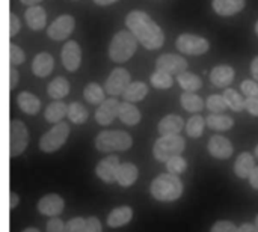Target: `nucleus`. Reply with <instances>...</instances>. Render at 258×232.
Segmentation results:
<instances>
[{"instance_id":"f03ea898","label":"nucleus","mask_w":258,"mask_h":232,"mask_svg":"<svg viewBox=\"0 0 258 232\" xmlns=\"http://www.w3.org/2000/svg\"><path fill=\"white\" fill-rule=\"evenodd\" d=\"M150 193L156 201L160 202H174L183 195V183L178 175L162 174L156 177L150 186Z\"/></svg>"},{"instance_id":"7ed1b4c3","label":"nucleus","mask_w":258,"mask_h":232,"mask_svg":"<svg viewBox=\"0 0 258 232\" xmlns=\"http://www.w3.org/2000/svg\"><path fill=\"white\" fill-rule=\"evenodd\" d=\"M138 39L135 38V35L128 30H121L118 32L109 45V57L112 62L115 63H124L127 62L138 48Z\"/></svg>"},{"instance_id":"e433bc0d","label":"nucleus","mask_w":258,"mask_h":232,"mask_svg":"<svg viewBox=\"0 0 258 232\" xmlns=\"http://www.w3.org/2000/svg\"><path fill=\"white\" fill-rule=\"evenodd\" d=\"M172 83H174L172 74H169L163 69H156V72H153V75H151V85L156 89H168L172 86Z\"/></svg>"},{"instance_id":"58836bf2","label":"nucleus","mask_w":258,"mask_h":232,"mask_svg":"<svg viewBox=\"0 0 258 232\" xmlns=\"http://www.w3.org/2000/svg\"><path fill=\"white\" fill-rule=\"evenodd\" d=\"M166 169H168L169 174L180 175L187 169V162L181 156H174L166 162Z\"/></svg>"},{"instance_id":"c85d7f7f","label":"nucleus","mask_w":258,"mask_h":232,"mask_svg":"<svg viewBox=\"0 0 258 232\" xmlns=\"http://www.w3.org/2000/svg\"><path fill=\"white\" fill-rule=\"evenodd\" d=\"M207 127L216 131H227L230 128H233L234 125V119L231 116H227L224 113H212L206 118Z\"/></svg>"},{"instance_id":"0eeeda50","label":"nucleus","mask_w":258,"mask_h":232,"mask_svg":"<svg viewBox=\"0 0 258 232\" xmlns=\"http://www.w3.org/2000/svg\"><path fill=\"white\" fill-rule=\"evenodd\" d=\"M11 139H9V156L12 157H18L21 156L27 145H29V131L27 127L24 125V122H21L20 119H14L11 121Z\"/></svg>"},{"instance_id":"49530a36","label":"nucleus","mask_w":258,"mask_h":232,"mask_svg":"<svg viewBox=\"0 0 258 232\" xmlns=\"http://www.w3.org/2000/svg\"><path fill=\"white\" fill-rule=\"evenodd\" d=\"M20 27H21V23L18 20V17L15 14H9V36H15L18 32H20Z\"/></svg>"},{"instance_id":"864d4df0","label":"nucleus","mask_w":258,"mask_h":232,"mask_svg":"<svg viewBox=\"0 0 258 232\" xmlns=\"http://www.w3.org/2000/svg\"><path fill=\"white\" fill-rule=\"evenodd\" d=\"M237 232H257L255 231V226L251 225V223H243L242 226H239Z\"/></svg>"},{"instance_id":"09e8293b","label":"nucleus","mask_w":258,"mask_h":232,"mask_svg":"<svg viewBox=\"0 0 258 232\" xmlns=\"http://www.w3.org/2000/svg\"><path fill=\"white\" fill-rule=\"evenodd\" d=\"M18 80H20V74H18L17 68H15V66H11V68H9V89H11V91L17 88Z\"/></svg>"},{"instance_id":"2f4dec72","label":"nucleus","mask_w":258,"mask_h":232,"mask_svg":"<svg viewBox=\"0 0 258 232\" xmlns=\"http://www.w3.org/2000/svg\"><path fill=\"white\" fill-rule=\"evenodd\" d=\"M177 82H178V85H180L186 92H197V91H200L201 86H203L201 79H200L197 74L189 72V71H184V72L178 74V75H177Z\"/></svg>"},{"instance_id":"c756f323","label":"nucleus","mask_w":258,"mask_h":232,"mask_svg":"<svg viewBox=\"0 0 258 232\" xmlns=\"http://www.w3.org/2000/svg\"><path fill=\"white\" fill-rule=\"evenodd\" d=\"M47 94L53 100H62L70 94V83L65 77H56L47 86Z\"/></svg>"},{"instance_id":"ea45409f","label":"nucleus","mask_w":258,"mask_h":232,"mask_svg":"<svg viewBox=\"0 0 258 232\" xmlns=\"http://www.w3.org/2000/svg\"><path fill=\"white\" fill-rule=\"evenodd\" d=\"M26 59V54L24 51L17 45V44H9V62H11V66H17V65H21Z\"/></svg>"},{"instance_id":"8fccbe9b","label":"nucleus","mask_w":258,"mask_h":232,"mask_svg":"<svg viewBox=\"0 0 258 232\" xmlns=\"http://www.w3.org/2000/svg\"><path fill=\"white\" fill-rule=\"evenodd\" d=\"M20 204V196L15 192L9 193V210H15Z\"/></svg>"},{"instance_id":"603ef678","label":"nucleus","mask_w":258,"mask_h":232,"mask_svg":"<svg viewBox=\"0 0 258 232\" xmlns=\"http://www.w3.org/2000/svg\"><path fill=\"white\" fill-rule=\"evenodd\" d=\"M251 74H252L254 80L258 82V56L254 57V60L251 62Z\"/></svg>"},{"instance_id":"c9c22d12","label":"nucleus","mask_w":258,"mask_h":232,"mask_svg":"<svg viewBox=\"0 0 258 232\" xmlns=\"http://www.w3.org/2000/svg\"><path fill=\"white\" fill-rule=\"evenodd\" d=\"M222 95H224V98H225L228 107H230L233 112H242V110L245 109V100L242 98V95H240L237 91L228 88V89H225V92H224Z\"/></svg>"},{"instance_id":"4c0bfd02","label":"nucleus","mask_w":258,"mask_h":232,"mask_svg":"<svg viewBox=\"0 0 258 232\" xmlns=\"http://www.w3.org/2000/svg\"><path fill=\"white\" fill-rule=\"evenodd\" d=\"M206 107L212 112V113H224L228 109V104L224 98V95H210L206 101Z\"/></svg>"},{"instance_id":"dca6fc26","label":"nucleus","mask_w":258,"mask_h":232,"mask_svg":"<svg viewBox=\"0 0 258 232\" xmlns=\"http://www.w3.org/2000/svg\"><path fill=\"white\" fill-rule=\"evenodd\" d=\"M207 149L212 157L219 160H227L233 156V143L224 136H213L209 140Z\"/></svg>"},{"instance_id":"37998d69","label":"nucleus","mask_w":258,"mask_h":232,"mask_svg":"<svg viewBox=\"0 0 258 232\" xmlns=\"http://www.w3.org/2000/svg\"><path fill=\"white\" fill-rule=\"evenodd\" d=\"M237 226L233 223V222H228V220H218L213 226L210 232H237Z\"/></svg>"},{"instance_id":"c03bdc74","label":"nucleus","mask_w":258,"mask_h":232,"mask_svg":"<svg viewBox=\"0 0 258 232\" xmlns=\"http://www.w3.org/2000/svg\"><path fill=\"white\" fill-rule=\"evenodd\" d=\"M83 232H103V226L97 217L91 216L86 219V225H85V231Z\"/></svg>"},{"instance_id":"bb28decb","label":"nucleus","mask_w":258,"mask_h":232,"mask_svg":"<svg viewBox=\"0 0 258 232\" xmlns=\"http://www.w3.org/2000/svg\"><path fill=\"white\" fill-rule=\"evenodd\" d=\"M68 115V106L65 103H62L60 100H56L53 103H50L44 112L45 121L50 124H57L62 122V119Z\"/></svg>"},{"instance_id":"39448f33","label":"nucleus","mask_w":258,"mask_h":232,"mask_svg":"<svg viewBox=\"0 0 258 232\" xmlns=\"http://www.w3.org/2000/svg\"><path fill=\"white\" fill-rule=\"evenodd\" d=\"M186 148V142L180 134H169L162 136L156 140L153 146V154L157 162L166 163L174 156H181Z\"/></svg>"},{"instance_id":"473e14b6","label":"nucleus","mask_w":258,"mask_h":232,"mask_svg":"<svg viewBox=\"0 0 258 232\" xmlns=\"http://www.w3.org/2000/svg\"><path fill=\"white\" fill-rule=\"evenodd\" d=\"M83 97L89 104L100 106L106 100V89H103L98 83H89L83 91Z\"/></svg>"},{"instance_id":"1a4fd4ad","label":"nucleus","mask_w":258,"mask_h":232,"mask_svg":"<svg viewBox=\"0 0 258 232\" xmlns=\"http://www.w3.org/2000/svg\"><path fill=\"white\" fill-rule=\"evenodd\" d=\"M132 83V77H130V72L124 68H115L106 83H104V89L109 95L112 97H119L124 94V91L127 89V86Z\"/></svg>"},{"instance_id":"5fc2aeb1","label":"nucleus","mask_w":258,"mask_h":232,"mask_svg":"<svg viewBox=\"0 0 258 232\" xmlns=\"http://www.w3.org/2000/svg\"><path fill=\"white\" fill-rule=\"evenodd\" d=\"M115 2H118V0H94V3H97L98 6H109Z\"/></svg>"},{"instance_id":"6ab92c4d","label":"nucleus","mask_w":258,"mask_h":232,"mask_svg":"<svg viewBox=\"0 0 258 232\" xmlns=\"http://www.w3.org/2000/svg\"><path fill=\"white\" fill-rule=\"evenodd\" d=\"M53 66H54L53 56L50 53H45V51L36 54L32 60V72L41 79L47 77L53 71Z\"/></svg>"},{"instance_id":"f704fd0d","label":"nucleus","mask_w":258,"mask_h":232,"mask_svg":"<svg viewBox=\"0 0 258 232\" xmlns=\"http://www.w3.org/2000/svg\"><path fill=\"white\" fill-rule=\"evenodd\" d=\"M67 116H68V119L73 124H77L79 125V124L86 122V119H88V110L85 109L83 104L74 101V103L68 104V115Z\"/></svg>"},{"instance_id":"2eb2a0df","label":"nucleus","mask_w":258,"mask_h":232,"mask_svg":"<svg viewBox=\"0 0 258 232\" xmlns=\"http://www.w3.org/2000/svg\"><path fill=\"white\" fill-rule=\"evenodd\" d=\"M156 68L157 69H163L169 74H181L186 71L187 68V60L183 57V56H178V54H162L157 62H156Z\"/></svg>"},{"instance_id":"72a5a7b5","label":"nucleus","mask_w":258,"mask_h":232,"mask_svg":"<svg viewBox=\"0 0 258 232\" xmlns=\"http://www.w3.org/2000/svg\"><path fill=\"white\" fill-rule=\"evenodd\" d=\"M207 122L203 116L200 115H195L192 116L187 122H186V133L189 137H194V139H198L203 136L204 133V128H206Z\"/></svg>"},{"instance_id":"aec40b11","label":"nucleus","mask_w":258,"mask_h":232,"mask_svg":"<svg viewBox=\"0 0 258 232\" xmlns=\"http://www.w3.org/2000/svg\"><path fill=\"white\" fill-rule=\"evenodd\" d=\"M184 127V121L178 115H168L160 119L157 130L160 136H169V134H180Z\"/></svg>"},{"instance_id":"4d7b16f0","label":"nucleus","mask_w":258,"mask_h":232,"mask_svg":"<svg viewBox=\"0 0 258 232\" xmlns=\"http://www.w3.org/2000/svg\"><path fill=\"white\" fill-rule=\"evenodd\" d=\"M23 232H39V229H36V228H26Z\"/></svg>"},{"instance_id":"79ce46f5","label":"nucleus","mask_w":258,"mask_h":232,"mask_svg":"<svg viewBox=\"0 0 258 232\" xmlns=\"http://www.w3.org/2000/svg\"><path fill=\"white\" fill-rule=\"evenodd\" d=\"M240 88H242V92L246 97L258 98V82H255V80H245V82H242Z\"/></svg>"},{"instance_id":"a878e982","label":"nucleus","mask_w":258,"mask_h":232,"mask_svg":"<svg viewBox=\"0 0 258 232\" xmlns=\"http://www.w3.org/2000/svg\"><path fill=\"white\" fill-rule=\"evenodd\" d=\"M17 104L20 107L21 112H24L26 115H36L41 109V103L39 100L30 94V92H20L17 97Z\"/></svg>"},{"instance_id":"bf43d9fd","label":"nucleus","mask_w":258,"mask_h":232,"mask_svg":"<svg viewBox=\"0 0 258 232\" xmlns=\"http://www.w3.org/2000/svg\"><path fill=\"white\" fill-rule=\"evenodd\" d=\"M254 152H255V157H257V159H258V145H257V146H255V151H254Z\"/></svg>"},{"instance_id":"4be33fe9","label":"nucleus","mask_w":258,"mask_h":232,"mask_svg":"<svg viewBox=\"0 0 258 232\" xmlns=\"http://www.w3.org/2000/svg\"><path fill=\"white\" fill-rule=\"evenodd\" d=\"M212 6L218 15L230 17L239 14L245 8V0H213Z\"/></svg>"},{"instance_id":"052dcab7","label":"nucleus","mask_w":258,"mask_h":232,"mask_svg":"<svg viewBox=\"0 0 258 232\" xmlns=\"http://www.w3.org/2000/svg\"><path fill=\"white\" fill-rule=\"evenodd\" d=\"M255 33H257V36H258V21L255 23Z\"/></svg>"},{"instance_id":"6e6d98bb","label":"nucleus","mask_w":258,"mask_h":232,"mask_svg":"<svg viewBox=\"0 0 258 232\" xmlns=\"http://www.w3.org/2000/svg\"><path fill=\"white\" fill-rule=\"evenodd\" d=\"M23 5H26V6H35V5H38V3H41L42 0H20Z\"/></svg>"},{"instance_id":"a19ab883","label":"nucleus","mask_w":258,"mask_h":232,"mask_svg":"<svg viewBox=\"0 0 258 232\" xmlns=\"http://www.w3.org/2000/svg\"><path fill=\"white\" fill-rule=\"evenodd\" d=\"M86 225V219L83 217H74L65 223V232H83Z\"/></svg>"},{"instance_id":"20e7f679","label":"nucleus","mask_w":258,"mask_h":232,"mask_svg":"<svg viewBox=\"0 0 258 232\" xmlns=\"http://www.w3.org/2000/svg\"><path fill=\"white\" fill-rule=\"evenodd\" d=\"M133 145V139L127 131L121 130H104L95 137V148L100 152L127 151Z\"/></svg>"},{"instance_id":"3c124183","label":"nucleus","mask_w":258,"mask_h":232,"mask_svg":"<svg viewBox=\"0 0 258 232\" xmlns=\"http://www.w3.org/2000/svg\"><path fill=\"white\" fill-rule=\"evenodd\" d=\"M249 184H251V187L252 189H255L258 190V166H255V169L251 172V175H249Z\"/></svg>"},{"instance_id":"4468645a","label":"nucleus","mask_w":258,"mask_h":232,"mask_svg":"<svg viewBox=\"0 0 258 232\" xmlns=\"http://www.w3.org/2000/svg\"><path fill=\"white\" fill-rule=\"evenodd\" d=\"M63 207H65V202H63L62 196H59L56 193H48L38 201L36 208L42 216L57 217L63 211Z\"/></svg>"},{"instance_id":"a18cd8bd","label":"nucleus","mask_w":258,"mask_h":232,"mask_svg":"<svg viewBox=\"0 0 258 232\" xmlns=\"http://www.w3.org/2000/svg\"><path fill=\"white\" fill-rule=\"evenodd\" d=\"M47 232H65V223L57 217H51L47 223Z\"/></svg>"},{"instance_id":"ddd939ff","label":"nucleus","mask_w":258,"mask_h":232,"mask_svg":"<svg viewBox=\"0 0 258 232\" xmlns=\"http://www.w3.org/2000/svg\"><path fill=\"white\" fill-rule=\"evenodd\" d=\"M60 59L62 65L68 71H77L82 62V48L76 41H68L63 44L62 51H60Z\"/></svg>"},{"instance_id":"cd10ccee","label":"nucleus","mask_w":258,"mask_h":232,"mask_svg":"<svg viewBox=\"0 0 258 232\" xmlns=\"http://www.w3.org/2000/svg\"><path fill=\"white\" fill-rule=\"evenodd\" d=\"M148 94V86L144 82H132L127 89L122 94L124 101H130V103H139L142 101Z\"/></svg>"},{"instance_id":"9b49d317","label":"nucleus","mask_w":258,"mask_h":232,"mask_svg":"<svg viewBox=\"0 0 258 232\" xmlns=\"http://www.w3.org/2000/svg\"><path fill=\"white\" fill-rule=\"evenodd\" d=\"M121 103L116 100V97H112L109 100H104L95 110V121L100 125H109L118 118Z\"/></svg>"},{"instance_id":"a211bd4d","label":"nucleus","mask_w":258,"mask_h":232,"mask_svg":"<svg viewBox=\"0 0 258 232\" xmlns=\"http://www.w3.org/2000/svg\"><path fill=\"white\" fill-rule=\"evenodd\" d=\"M132 219H133V208L132 207H128V205L116 207L107 216V226L112 229H116V228L125 226Z\"/></svg>"},{"instance_id":"412c9836","label":"nucleus","mask_w":258,"mask_h":232,"mask_svg":"<svg viewBox=\"0 0 258 232\" xmlns=\"http://www.w3.org/2000/svg\"><path fill=\"white\" fill-rule=\"evenodd\" d=\"M210 80L218 88H227L234 80V69L230 65H218L212 69Z\"/></svg>"},{"instance_id":"13d9d810","label":"nucleus","mask_w":258,"mask_h":232,"mask_svg":"<svg viewBox=\"0 0 258 232\" xmlns=\"http://www.w3.org/2000/svg\"><path fill=\"white\" fill-rule=\"evenodd\" d=\"M254 226H255V231L258 232V214H257V217H255V222H254Z\"/></svg>"},{"instance_id":"393cba45","label":"nucleus","mask_w":258,"mask_h":232,"mask_svg":"<svg viewBox=\"0 0 258 232\" xmlns=\"http://www.w3.org/2000/svg\"><path fill=\"white\" fill-rule=\"evenodd\" d=\"M118 118L121 119V122H124L125 125H136L141 122V112L139 109L135 106V103L130 101H124L119 106V113Z\"/></svg>"},{"instance_id":"b1692460","label":"nucleus","mask_w":258,"mask_h":232,"mask_svg":"<svg viewBox=\"0 0 258 232\" xmlns=\"http://www.w3.org/2000/svg\"><path fill=\"white\" fill-rule=\"evenodd\" d=\"M138 177H139V171H138L136 165L122 163L118 169V174H116V183L121 187H130L136 183Z\"/></svg>"},{"instance_id":"5701e85b","label":"nucleus","mask_w":258,"mask_h":232,"mask_svg":"<svg viewBox=\"0 0 258 232\" xmlns=\"http://www.w3.org/2000/svg\"><path fill=\"white\" fill-rule=\"evenodd\" d=\"M255 169V160H254V156L251 152H242L236 163H234V174L242 178V180H246L249 178L251 172Z\"/></svg>"},{"instance_id":"7c9ffc66","label":"nucleus","mask_w":258,"mask_h":232,"mask_svg":"<svg viewBox=\"0 0 258 232\" xmlns=\"http://www.w3.org/2000/svg\"><path fill=\"white\" fill-rule=\"evenodd\" d=\"M180 103H181L183 109L190 113H198L206 107L204 100L200 95H197L195 92H184L180 98Z\"/></svg>"},{"instance_id":"423d86ee","label":"nucleus","mask_w":258,"mask_h":232,"mask_svg":"<svg viewBox=\"0 0 258 232\" xmlns=\"http://www.w3.org/2000/svg\"><path fill=\"white\" fill-rule=\"evenodd\" d=\"M70 136V125L67 122H57L39 139V149L45 154H51L65 145Z\"/></svg>"},{"instance_id":"de8ad7c7","label":"nucleus","mask_w":258,"mask_h":232,"mask_svg":"<svg viewBox=\"0 0 258 232\" xmlns=\"http://www.w3.org/2000/svg\"><path fill=\"white\" fill-rule=\"evenodd\" d=\"M245 109L249 112V115L257 116L258 118V98L246 97V100H245Z\"/></svg>"},{"instance_id":"9d476101","label":"nucleus","mask_w":258,"mask_h":232,"mask_svg":"<svg viewBox=\"0 0 258 232\" xmlns=\"http://www.w3.org/2000/svg\"><path fill=\"white\" fill-rule=\"evenodd\" d=\"M74 26H76L74 17L65 14V15L57 17V18L48 26L47 35H48V38H51L53 41H62V39H67V38L73 33Z\"/></svg>"},{"instance_id":"f3484780","label":"nucleus","mask_w":258,"mask_h":232,"mask_svg":"<svg viewBox=\"0 0 258 232\" xmlns=\"http://www.w3.org/2000/svg\"><path fill=\"white\" fill-rule=\"evenodd\" d=\"M24 20L32 30H42L47 24V12L38 5L29 6L24 12Z\"/></svg>"},{"instance_id":"f8f14e48","label":"nucleus","mask_w":258,"mask_h":232,"mask_svg":"<svg viewBox=\"0 0 258 232\" xmlns=\"http://www.w3.org/2000/svg\"><path fill=\"white\" fill-rule=\"evenodd\" d=\"M119 166H121L119 159L116 156H109L97 165L95 174L103 183L112 184V183H116V174H118Z\"/></svg>"},{"instance_id":"f257e3e1","label":"nucleus","mask_w":258,"mask_h":232,"mask_svg":"<svg viewBox=\"0 0 258 232\" xmlns=\"http://www.w3.org/2000/svg\"><path fill=\"white\" fill-rule=\"evenodd\" d=\"M127 29L147 50H157L165 42V33L157 23L144 11H132L125 17Z\"/></svg>"},{"instance_id":"6e6552de","label":"nucleus","mask_w":258,"mask_h":232,"mask_svg":"<svg viewBox=\"0 0 258 232\" xmlns=\"http://www.w3.org/2000/svg\"><path fill=\"white\" fill-rule=\"evenodd\" d=\"M175 45L181 54H187V56H201V54L207 53V50L210 47V44L206 38L192 35V33L180 35L177 38Z\"/></svg>"}]
</instances>
